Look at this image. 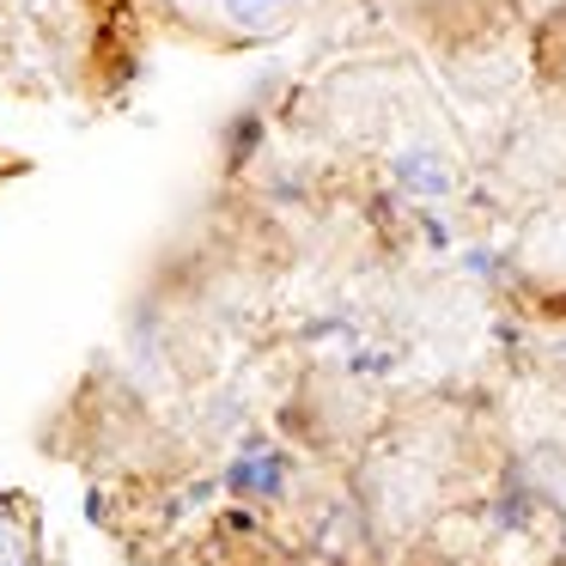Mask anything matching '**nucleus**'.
<instances>
[{
  "instance_id": "7ed1b4c3",
  "label": "nucleus",
  "mask_w": 566,
  "mask_h": 566,
  "mask_svg": "<svg viewBox=\"0 0 566 566\" xmlns=\"http://www.w3.org/2000/svg\"><path fill=\"white\" fill-rule=\"evenodd\" d=\"M0 517H7V505H0Z\"/></svg>"
},
{
  "instance_id": "f03ea898",
  "label": "nucleus",
  "mask_w": 566,
  "mask_h": 566,
  "mask_svg": "<svg viewBox=\"0 0 566 566\" xmlns=\"http://www.w3.org/2000/svg\"><path fill=\"white\" fill-rule=\"evenodd\" d=\"M220 7H226V19H232L238 31H274L298 0H220Z\"/></svg>"
},
{
  "instance_id": "f257e3e1",
  "label": "nucleus",
  "mask_w": 566,
  "mask_h": 566,
  "mask_svg": "<svg viewBox=\"0 0 566 566\" xmlns=\"http://www.w3.org/2000/svg\"><path fill=\"white\" fill-rule=\"evenodd\" d=\"M226 481H232V493H281V457H274V451L238 457Z\"/></svg>"
}]
</instances>
